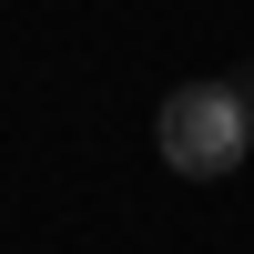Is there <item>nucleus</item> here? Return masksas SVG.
<instances>
[{
	"label": "nucleus",
	"instance_id": "1",
	"mask_svg": "<svg viewBox=\"0 0 254 254\" xmlns=\"http://www.w3.org/2000/svg\"><path fill=\"white\" fill-rule=\"evenodd\" d=\"M163 163L173 173H193V183H214V173H234L244 163V142H254V102H244V81H183L173 102H163Z\"/></svg>",
	"mask_w": 254,
	"mask_h": 254
}]
</instances>
